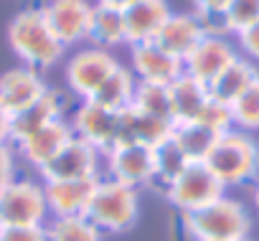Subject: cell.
<instances>
[{
    "instance_id": "6",
    "label": "cell",
    "mask_w": 259,
    "mask_h": 241,
    "mask_svg": "<svg viewBox=\"0 0 259 241\" xmlns=\"http://www.w3.org/2000/svg\"><path fill=\"white\" fill-rule=\"evenodd\" d=\"M226 193L224 183L208 170L206 163H188L168 185L165 198L186 216L193 211H201L203 206L219 201Z\"/></svg>"
},
{
    "instance_id": "16",
    "label": "cell",
    "mask_w": 259,
    "mask_h": 241,
    "mask_svg": "<svg viewBox=\"0 0 259 241\" xmlns=\"http://www.w3.org/2000/svg\"><path fill=\"white\" fill-rule=\"evenodd\" d=\"M99 178H74V180H44L46 203L51 216H84Z\"/></svg>"
},
{
    "instance_id": "28",
    "label": "cell",
    "mask_w": 259,
    "mask_h": 241,
    "mask_svg": "<svg viewBox=\"0 0 259 241\" xmlns=\"http://www.w3.org/2000/svg\"><path fill=\"white\" fill-rule=\"evenodd\" d=\"M229 109H231V119L236 130L259 132V79L239 99H234Z\"/></svg>"
},
{
    "instance_id": "34",
    "label": "cell",
    "mask_w": 259,
    "mask_h": 241,
    "mask_svg": "<svg viewBox=\"0 0 259 241\" xmlns=\"http://www.w3.org/2000/svg\"><path fill=\"white\" fill-rule=\"evenodd\" d=\"M236 43H239V49H241V54L251 61H259V21L256 23H251L249 28H244V31H239L236 33Z\"/></svg>"
},
{
    "instance_id": "1",
    "label": "cell",
    "mask_w": 259,
    "mask_h": 241,
    "mask_svg": "<svg viewBox=\"0 0 259 241\" xmlns=\"http://www.w3.org/2000/svg\"><path fill=\"white\" fill-rule=\"evenodd\" d=\"M8 43L13 54L23 61V66L36 69V71L56 66L66 51V46L49 28L41 8H26L11 21Z\"/></svg>"
},
{
    "instance_id": "15",
    "label": "cell",
    "mask_w": 259,
    "mask_h": 241,
    "mask_svg": "<svg viewBox=\"0 0 259 241\" xmlns=\"http://www.w3.org/2000/svg\"><path fill=\"white\" fill-rule=\"evenodd\" d=\"M170 13L173 11L165 0H138V3H133L130 8H124L122 11L124 43L138 46V43L155 41Z\"/></svg>"
},
{
    "instance_id": "12",
    "label": "cell",
    "mask_w": 259,
    "mask_h": 241,
    "mask_svg": "<svg viewBox=\"0 0 259 241\" xmlns=\"http://www.w3.org/2000/svg\"><path fill=\"white\" fill-rule=\"evenodd\" d=\"M130 71L135 74L138 81L170 86L183 74V61L170 56L155 41H148V43L130 46Z\"/></svg>"
},
{
    "instance_id": "17",
    "label": "cell",
    "mask_w": 259,
    "mask_h": 241,
    "mask_svg": "<svg viewBox=\"0 0 259 241\" xmlns=\"http://www.w3.org/2000/svg\"><path fill=\"white\" fill-rule=\"evenodd\" d=\"M46 91H49V86L36 69L16 66V69H8L6 74H0V104L11 114L31 107Z\"/></svg>"
},
{
    "instance_id": "4",
    "label": "cell",
    "mask_w": 259,
    "mask_h": 241,
    "mask_svg": "<svg viewBox=\"0 0 259 241\" xmlns=\"http://www.w3.org/2000/svg\"><path fill=\"white\" fill-rule=\"evenodd\" d=\"M87 216L102 233L130 231L140 218V190L112 178H99Z\"/></svg>"
},
{
    "instance_id": "14",
    "label": "cell",
    "mask_w": 259,
    "mask_h": 241,
    "mask_svg": "<svg viewBox=\"0 0 259 241\" xmlns=\"http://www.w3.org/2000/svg\"><path fill=\"white\" fill-rule=\"evenodd\" d=\"M74 137L71 125L66 119H56V122L41 127L38 132L23 137L21 142H16V153L21 160H26L28 165H33L38 173L69 145V140Z\"/></svg>"
},
{
    "instance_id": "5",
    "label": "cell",
    "mask_w": 259,
    "mask_h": 241,
    "mask_svg": "<svg viewBox=\"0 0 259 241\" xmlns=\"http://www.w3.org/2000/svg\"><path fill=\"white\" fill-rule=\"evenodd\" d=\"M49 216L44 180L16 178L0 190V226H44Z\"/></svg>"
},
{
    "instance_id": "26",
    "label": "cell",
    "mask_w": 259,
    "mask_h": 241,
    "mask_svg": "<svg viewBox=\"0 0 259 241\" xmlns=\"http://www.w3.org/2000/svg\"><path fill=\"white\" fill-rule=\"evenodd\" d=\"M46 241H104V233L89 221V216H51L44 223Z\"/></svg>"
},
{
    "instance_id": "2",
    "label": "cell",
    "mask_w": 259,
    "mask_h": 241,
    "mask_svg": "<svg viewBox=\"0 0 259 241\" xmlns=\"http://www.w3.org/2000/svg\"><path fill=\"white\" fill-rule=\"evenodd\" d=\"M183 226L191 241H249L251 216L241 201L224 193L201 211L186 213Z\"/></svg>"
},
{
    "instance_id": "24",
    "label": "cell",
    "mask_w": 259,
    "mask_h": 241,
    "mask_svg": "<svg viewBox=\"0 0 259 241\" xmlns=\"http://www.w3.org/2000/svg\"><path fill=\"white\" fill-rule=\"evenodd\" d=\"M170 140H173L176 148L186 155L188 163H203V160L208 158L211 148L216 145L219 132L208 130V127L201 125V122H181V125H173Z\"/></svg>"
},
{
    "instance_id": "18",
    "label": "cell",
    "mask_w": 259,
    "mask_h": 241,
    "mask_svg": "<svg viewBox=\"0 0 259 241\" xmlns=\"http://www.w3.org/2000/svg\"><path fill=\"white\" fill-rule=\"evenodd\" d=\"M173 132V122L170 119H160V117H150L143 114L138 109H124L117 117V145L122 142H143L150 148H158L160 142H165Z\"/></svg>"
},
{
    "instance_id": "23",
    "label": "cell",
    "mask_w": 259,
    "mask_h": 241,
    "mask_svg": "<svg viewBox=\"0 0 259 241\" xmlns=\"http://www.w3.org/2000/svg\"><path fill=\"white\" fill-rule=\"evenodd\" d=\"M135 86H138L135 74L119 64V66L109 74V79L97 89V94L92 97V102H97L99 107H104V109H109V112H124V109L133 107Z\"/></svg>"
},
{
    "instance_id": "37",
    "label": "cell",
    "mask_w": 259,
    "mask_h": 241,
    "mask_svg": "<svg viewBox=\"0 0 259 241\" xmlns=\"http://www.w3.org/2000/svg\"><path fill=\"white\" fill-rule=\"evenodd\" d=\"M99 6H107V8H114V11H124L130 8L133 3H138V0H97Z\"/></svg>"
},
{
    "instance_id": "7",
    "label": "cell",
    "mask_w": 259,
    "mask_h": 241,
    "mask_svg": "<svg viewBox=\"0 0 259 241\" xmlns=\"http://www.w3.org/2000/svg\"><path fill=\"white\" fill-rule=\"evenodd\" d=\"M119 66V61L114 59L112 51L107 49H97V46H87L79 49L64 69L66 76V86L71 89V94H76L79 99H92L97 94V89L109 79V74Z\"/></svg>"
},
{
    "instance_id": "29",
    "label": "cell",
    "mask_w": 259,
    "mask_h": 241,
    "mask_svg": "<svg viewBox=\"0 0 259 241\" xmlns=\"http://www.w3.org/2000/svg\"><path fill=\"white\" fill-rule=\"evenodd\" d=\"M188 165L186 155L176 148V142L168 137L155 148V183H163V188Z\"/></svg>"
},
{
    "instance_id": "32",
    "label": "cell",
    "mask_w": 259,
    "mask_h": 241,
    "mask_svg": "<svg viewBox=\"0 0 259 241\" xmlns=\"http://www.w3.org/2000/svg\"><path fill=\"white\" fill-rule=\"evenodd\" d=\"M0 241H46L44 226H0Z\"/></svg>"
},
{
    "instance_id": "20",
    "label": "cell",
    "mask_w": 259,
    "mask_h": 241,
    "mask_svg": "<svg viewBox=\"0 0 259 241\" xmlns=\"http://www.w3.org/2000/svg\"><path fill=\"white\" fill-rule=\"evenodd\" d=\"M64 119V97L54 89H49L41 99H36L31 107L21 109L13 114V125H11V135H13V145L21 142L23 137L38 132L41 127Z\"/></svg>"
},
{
    "instance_id": "35",
    "label": "cell",
    "mask_w": 259,
    "mask_h": 241,
    "mask_svg": "<svg viewBox=\"0 0 259 241\" xmlns=\"http://www.w3.org/2000/svg\"><path fill=\"white\" fill-rule=\"evenodd\" d=\"M193 3V13L206 16V13H224L229 0H191Z\"/></svg>"
},
{
    "instance_id": "38",
    "label": "cell",
    "mask_w": 259,
    "mask_h": 241,
    "mask_svg": "<svg viewBox=\"0 0 259 241\" xmlns=\"http://www.w3.org/2000/svg\"><path fill=\"white\" fill-rule=\"evenodd\" d=\"M254 206H256V211H259V178L254 180Z\"/></svg>"
},
{
    "instance_id": "36",
    "label": "cell",
    "mask_w": 259,
    "mask_h": 241,
    "mask_svg": "<svg viewBox=\"0 0 259 241\" xmlns=\"http://www.w3.org/2000/svg\"><path fill=\"white\" fill-rule=\"evenodd\" d=\"M11 125H13V114L0 104V145H13Z\"/></svg>"
},
{
    "instance_id": "8",
    "label": "cell",
    "mask_w": 259,
    "mask_h": 241,
    "mask_svg": "<svg viewBox=\"0 0 259 241\" xmlns=\"http://www.w3.org/2000/svg\"><path fill=\"white\" fill-rule=\"evenodd\" d=\"M107 178L133 188H145L155 183V148L143 142H122L104 153Z\"/></svg>"
},
{
    "instance_id": "19",
    "label": "cell",
    "mask_w": 259,
    "mask_h": 241,
    "mask_svg": "<svg viewBox=\"0 0 259 241\" xmlns=\"http://www.w3.org/2000/svg\"><path fill=\"white\" fill-rule=\"evenodd\" d=\"M203 36H206V31L196 13H170L168 21L163 23L155 43L160 49H165L170 56L186 61L191 56V51L203 41Z\"/></svg>"
},
{
    "instance_id": "25",
    "label": "cell",
    "mask_w": 259,
    "mask_h": 241,
    "mask_svg": "<svg viewBox=\"0 0 259 241\" xmlns=\"http://www.w3.org/2000/svg\"><path fill=\"white\" fill-rule=\"evenodd\" d=\"M87 41L97 49H107L112 51L114 46L124 43V21H122V11L107 8V6H94L92 11V21H89V31H87Z\"/></svg>"
},
{
    "instance_id": "3",
    "label": "cell",
    "mask_w": 259,
    "mask_h": 241,
    "mask_svg": "<svg viewBox=\"0 0 259 241\" xmlns=\"http://www.w3.org/2000/svg\"><path fill=\"white\" fill-rule=\"evenodd\" d=\"M203 163L224 183V188L244 185L259 178V142L251 137V132L234 127L219 135Z\"/></svg>"
},
{
    "instance_id": "31",
    "label": "cell",
    "mask_w": 259,
    "mask_h": 241,
    "mask_svg": "<svg viewBox=\"0 0 259 241\" xmlns=\"http://www.w3.org/2000/svg\"><path fill=\"white\" fill-rule=\"evenodd\" d=\"M196 122H201V125H206L208 130H213V132H229V130H234V119H231V109L226 107V104H221V102H216V99H208V104L203 107V112H201V117L196 119Z\"/></svg>"
},
{
    "instance_id": "30",
    "label": "cell",
    "mask_w": 259,
    "mask_h": 241,
    "mask_svg": "<svg viewBox=\"0 0 259 241\" xmlns=\"http://www.w3.org/2000/svg\"><path fill=\"white\" fill-rule=\"evenodd\" d=\"M224 21H226L229 33L236 36L239 31L259 21V0H229V6L224 11Z\"/></svg>"
},
{
    "instance_id": "27",
    "label": "cell",
    "mask_w": 259,
    "mask_h": 241,
    "mask_svg": "<svg viewBox=\"0 0 259 241\" xmlns=\"http://www.w3.org/2000/svg\"><path fill=\"white\" fill-rule=\"evenodd\" d=\"M133 109H138V112H143V114H150V117L170 119V122H173V114H170V94H168V86H160V84L138 81L135 97H133Z\"/></svg>"
},
{
    "instance_id": "21",
    "label": "cell",
    "mask_w": 259,
    "mask_h": 241,
    "mask_svg": "<svg viewBox=\"0 0 259 241\" xmlns=\"http://www.w3.org/2000/svg\"><path fill=\"white\" fill-rule=\"evenodd\" d=\"M170 94V114H173V125L181 122H196L201 117L203 107L211 99V91L203 81L188 76L186 71L168 86Z\"/></svg>"
},
{
    "instance_id": "10",
    "label": "cell",
    "mask_w": 259,
    "mask_h": 241,
    "mask_svg": "<svg viewBox=\"0 0 259 241\" xmlns=\"http://www.w3.org/2000/svg\"><path fill=\"white\" fill-rule=\"evenodd\" d=\"M104 153H99L94 145L71 137L69 145L38 173L41 180H74V178H99Z\"/></svg>"
},
{
    "instance_id": "9",
    "label": "cell",
    "mask_w": 259,
    "mask_h": 241,
    "mask_svg": "<svg viewBox=\"0 0 259 241\" xmlns=\"http://www.w3.org/2000/svg\"><path fill=\"white\" fill-rule=\"evenodd\" d=\"M117 117L119 112H109L92 99H81L69 125L74 137L94 145L99 153H107L117 145Z\"/></svg>"
},
{
    "instance_id": "33",
    "label": "cell",
    "mask_w": 259,
    "mask_h": 241,
    "mask_svg": "<svg viewBox=\"0 0 259 241\" xmlns=\"http://www.w3.org/2000/svg\"><path fill=\"white\" fill-rule=\"evenodd\" d=\"M18 178V153L13 145H0V190Z\"/></svg>"
},
{
    "instance_id": "13",
    "label": "cell",
    "mask_w": 259,
    "mask_h": 241,
    "mask_svg": "<svg viewBox=\"0 0 259 241\" xmlns=\"http://www.w3.org/2000/svg\"><path fill=\"white\" fill-rule=\"evenodd\" d=\"M236 59H239V54L226 36H203V41L183 61V71L208 86Z\"/></svg>"
},
{
    "instance_id": "22",
    "label": "cell",
    "mask_w": 259,
    "mask_h": 241,
    "mask_svg": "<svg viewBox=\"0 0 259 241\" xmlns=\"http://www.w3.org/2000/svg\"><path fill=\"white\" fill-rule=\"evenodd\" d=\"M259 79V71L254 69V64L244 56H239L236 61H231L211 84H208V91H211V99L231 107L234 99H239L254 81Z\"/></svg>"
},
{
    "instance_id": "11",
    "label": "cell",
    "mask_w": 259,
    "mask_h": 241,
    "mask_svg": "<svg viewBox=\"0 0 259 241\" xmlns=\"http://www.w3.org/2000/svg\"><path fill=\"white\" fill-rule=\"evenodd\" d=\"M41 11L49 28L64 46H76L87 41L92 11H94L92 3H87V0H49L46 6H41Z\"/></svg>"
}]
</instances>
